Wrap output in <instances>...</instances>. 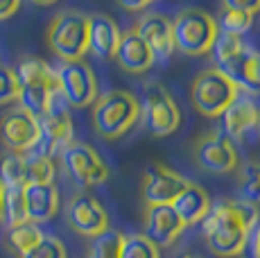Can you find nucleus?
<instances>
[{
    "mask_svg": "<svg viewBox=\"0 0 260 258\" xmlns=\"http://www.w3.org/2000/svg\"><path fill=\"white\" fill-rule=\"evenodd\" d=\"M120 258H161V249L147 240L143 233L124 236Z\"/></svg>",
    "mask_w": 260,
    "mask_h": 258,
    "instance_id": "obj_30",
    "label": "nucleus"
},
{
    "mask_svg": "<svg viewBox=\"0 0 260 258\" xmlns=\"http://www.w3.org/2000/svg\"><path fill=\"white\" fill-rule=\"evenodd\" d=\"M21 258H66V247H63V242L59 238L46 236L37 247H32Z\"/></svg>",
    "mask_w": 260,
    "mask_h": 258,
    "instance_id": "obj_32",
    "label": "nucleus"
},
{
    "mask_svg": "<svg viewBox=\"0 0 260 258\" xmlns=\"http://www.w3.org/2000/svg\"><path fill=\"white\" fill-rule=\"evenodd\" d=\"M39 127H41V136H39L37 147L32 150L37 154L52 158L54 154H61L63 147L73 143V118L68 109L57 102V98L48 111L39 118Z\"/></svg>",
    "mask_w": 260,
    "mask_h": 258,
    "instance_id": "obj_10",
    "label": "nucleus"
},
{
    "mask_svg": "<svg viewBox=\"0 0 260 258\" xmlns=\"http://www.w3.org/2000/svg\"><path fill=\"white\" fill-rule=\"evenodd\" d=\"M238 95L240 91L236 84L215 68L202 71L192 79V86H190V102L206 118L222 116Z\"/></svg>",
    "mask_w": 260,
    "mask_h": 258,
    "instance_id": "obj_6",
    "label": "nucleus"
},
{
    "mask_svg": "<svg viewBox=\"0 0 260 258\" xmlns=\"http://www.w3.org/2000/svg\"><path fill=\"white\" fill-rule=\"evenodd\" d=\"M179 258H202V256H197V254H181Z\"/></svg>",
    "mask_w": 260,
    "mask_h": 258,
    "instance_id": "obj_37",
    "label": "nucleus"
},
{
    "mask_svg": "<svg viewBox=\"0 0 260 258\" xmlns=\"http://www.w3.org/2000/svg\"><path fill=\"white\" fill-rule=\"evenodd\" d=\"M18 98H21V88H18L16 71L0 66V107L18 102Z\"/></svg>",
    "mask_w": 260,
    "mask_h": 258,
    "instance_id": "obj_31",
    "label": "nucleus"
},
{
    "mask_svg": "<svg viewBox=\"0 0 260 258\" xmlns=\"http://www.w3.org/2000/svg\"><path fill=\"white\" fill-rule=\"evenodd\" d=\"M0 186L7 188H25L27 186V161L25 154L5 152L0 154Z\"/></svg>",
    "mask_w": 260,
    "mask_h": 258,
    "instance_id": "obj_24",
    "label": "nucleus"
},
{
    "mask_svg": "<svg viewBox=\"0 0 260 258\" xmlns=\"http://www.w3.org/2000/svg\"><path fill=\"white\" fill-rule=\"evenodd\" d=\"M222 75H226L238 91L247 93H260V50L249 43H244L233 59H229L222 68H215Z\"/></svg>",
    "mask_w": 260,
    "mask_h": 258,
    "instance_id": "obj_16",
    "label": "nucleus"
},
{
    "mask_svg": "<svg viewBox=\"0 0 260 258\" xmlns=\"http://www.w3.org/2000/svg\"><path fill=\"white\" fill-rule=\"evenodd\" d=\"M134 29L147 43L154 59H168L174 52L172 21L168 16H163V14H145V16H141V21H138V25Z\"/></svg>",
    "mask_w": 260,
    "mask_h": 258,
    "instance_id": "obj_17",
    "label": "nucleus"
},
{
    "mask_svg": "<svg viewBox=\"0 0 260 258\" xmlns=\"http://www.w3.org/2000/svg\"><path fill=\"white\" fill-rule=\"evenodd\" d=\"M170 206H172V211L177 213L179 220L183 222V227H190V224L202 222L204 217L208 215L213 202H211L208 192L204 190L202 186H197V183L190 181L188 186L174 197V202Z\"/></svg>",
    "mask_w": 260,
    "mask_h": 258,
    "instance_id": "obj_22",
    "label": "nucleus"
},
{
    "mask_svg": "<svg viewBox=\"0 0 260 258\" xmlns=\"http://www.w3.org/2000/svg\"><path fill=\"white\" fill-rule=\"evenodd\" d=\"M18 9H21V3H18V0H0V21L12 18Z\"/></svg>",
    "mask_w": 260,
    "mask_h": 258,
    "instance_id": "obj_33",
    "label": "nucleus"
},
{
    "mask_svg": "<svg viewBox=\"0 0 260 258\" xmlns=\"http://www.w3.org/2000/svg\"><path fill=\"white\" fill-rule=\"evenodd\" d=\"M48 46L61 61H79L88 52V14L63 9L48 25Z\"/></svg>",
    "mask_w": 260,
    "mask_h": 258,
    "instance_id": "obj_5",
    "label": "nucleus"
},
{
    "mask_svg": "<svg viewBox=\"0 0 260 258\" xmlns=\"http://www.w3.org/2000/svg\"><path fill=\"white\" fill-rule=\"evenodd\" d=\"M27 220L34 224L48 222L59 211V190L54 183H27L23 188Z\"/></svg>",
    "mask_w": 260,
    "mask_h": 258,
    "instance_id": "obj_20",
    "label": "nucleus"
},
{
    "mask_svg": "<svg viewBox=\"0 0 260 258\" xmlns=\"http://www.w3.org/2000/svg\"><path fill=\"white\" fill-rule=\"evenodd\" d=\"M183 229L186 227L172 211V206H145L143 236L158 249L174 245V240L181 236Z\"/></svg>",
    "mask_w": 260,
    "mask_h": 258,
    "instance_id": "obj_15",
    "label": "nucleus"
},
{
    "mask_svg": "<svg viewBox=\"0 0 260 258\" xmlns=\"http://www.w3.org/2000/svg\"><path fill=\"white\" fill-rule=\"evenodd\" d=\"M124 9H134V12H141V9H147L149 3H122Z\"/></svg>",
    "mask_w": 260,
    "mask_h": 258,
    "instance_id": "obj_35",
    "label": "nucleus"
},
{
    "mask_svg": "<svg viewBox=\"0 0 260 258\" xmlns=\"http://www.w3.org/2000/svg\"><path fill=\"white\" fill-rule=\"evenodd\" d=\"M217 34H219L217 21L199 7L181 9L172 21L174 50H179L181 54H188V57L208 54L213 50Z\"/></svg>",
    "mask_w": 260,
    "mask_h": 258,
    "instance_id": "obj_4",
    "label": "nucleus"
},
{
    "mask_svg": "<svg viewBox=\"0 0 260 258\" xmlns=\"http://www.w3.org/2000/svg\"><path fill=\"white\" fill-rule=\"evenodd\" d=\"M258 129H260V120H258Z\"/></svg>",
    "mask_w": 260,
    "mask_h": 258,
    "instance_id": "obj_38",
    "label": "nucleus"
},
{
    "mask_svg": "<svg viewBox=\"0 0 260 258\" xmlns=\"http://www.w3.org/2000/svg\"><path fill=\"white\" fill-rule=\"evenodd\" d=\"M249 247H251V254L253 258H260V222L253 227L251 238H249Z\"/></svg>",
    "mask_w": 260,
    "mask_h": 258,
    "instance_id": "obj_34",
    "label": "nucleus"
},
{
    "mask_svg": "<svg viewBox=\"0 0 260 258\" xmlns=\"http://www.w3.org/2000/svg\"><path fill=\"white\" fill-rule=\"evenodd\" d=\"M260 12V0L256 3H244V0H226L222 3L219 9V21L217 27L224 34H233V37L242 39L244 34L251 29L253 16Z\"/></svg>",
    "mask_w": 260,
    "mask_h": 258,
    "instance_id": "obj_23",
    "label": "nucleus"
},
{
    "mask_svg": "<svg viewBox=\"0 0 260 258\" xmlns=\"http://www.w3.org/2000/svg\"><path fill=\"white\" fill-rule=\"evenodd\" d=\"M39 136H41L39 118L25 111L23 107L9 109L0 118V141L7 147V152L27 154L37 147Z\"/></svg>",
    "mask_w": 260,
    "mask_h": 258,
    "instance_id": "obj_11",
    "label": "nucleus"
},
{
    "mask_svg": "<svg viewBox=\"0 0 260 258\" xmlns=\"http://www.w3.org/2000/svg\"><path fill=\"white\" fill-rule=\"evenodd\" d=\"M66 220L73 231H77L79 236L91 238V240L95 236H100V233H104L107 229H111L104 206L93 195H86V192H79V195H75L68 202Z\"/></svg>",
    "mask_w": 260,
    "mask_h": 258,
    "instance_id": "obj_14",
    "label": "nucleus"
},
{
    "mask_svg": "<svg viewBox=\"0 0 260 258\" xmlns=\"http://www.w3.org/2000/svg\"><path fill=\"white\" fill-rule=\"evenodd\" d=\"M61 163H63V170L68 172V177L79 188H91L109 179V166L86 143L73 141L71 145L63 147Z\"/></svg>",
    "mask_w": 260,
    "mask_h": 258,
    "instance_id": "obj_9",
    "label": "nucleus"
},
{
    "mask_svg": "<svg viewBox=\"0 0 260 258\" xmlns=\"http://www.w3.org/2000/svg\"><path fill=\"white\" fill-rule=\"evenodd\" d=\"M141 118V104L129 91H109L93 104V127L107 141L124 136Z\"/></svg>",
    "mask_w": 260,
    "mask_h": 258,
    "instance_id": "obj_3",
    "label": "nucleus"
},
{
    "mask_svg": "<svg viewBox=\"0 0 260 258\" xmlns=\"http://www.w3.org/2000/svg\"><path fill=\"white\" fill-rule=\"evenodd\" d=\"M3 220L7 222L9 229L18 224H25L27 220V208H25L23 188H7L3 195Z\"/></svg>",
    "mask_w": 260,
    "mask_h": 258,
    "instance_id": "obj_25",
    "label": "nucleus"
},
{
    "mask_svg": "<svg viewBox=\"0 0 260 258\" xmlns=\"http://www.w3.org/2000/svg\"><path fill=\"white\" fill-rule=\"evenodd\" d=\"M141 104V118L143 125L152 136L163 138L174 134L181 125V111L174 98L170 95L161 84H152L145 91Z\"/></svg>",
    "mask_w": 260,
    "mask_h": 258,
    "instance_id": "obj_8",
    "label": "nucleus"
},
{
    "mask_svg": "<svg viewBox=\"0 0 260 258\" xmlns=\"http://www.w3.org/2000/svg\"><path fill=\"white\" fill-rule=\"evenodd\" d=\"M16 71L18 88H21V107L29 111L32 116L41 118L59 95V84L54 71L39 57H25L21 59Z\"/></svg>",
    "mask_w": 260,
    "mask_h": 258,
    "instance_id": "obj_2",
    "label": "nucleus"
},
{
    "mask_svg": "<svg viewBox=\"0 0 260 258\" xmlns=\"http://www.w3.org/2000/svg\"><path fill=\"white\" fill-rule=\"evenodd\" d=\"M188 179L170 170L163 163H154L143 175V200L145 206H170L174 197L188 186Z\"/></svg>",
    "mask_w": 260,
    "mask_h": 258,
    "instance_id": "obj_13",
    "label": "nucleus"
},
{
    "mask_svg": "<svg viewBox=\"0 0 260 258\" xmlns=\"http://www.w3.org/2000/svg\"><path fill=\"white\" fill-rule=\"evenodd\" d=\"M222 127H224V136L231 141V138H240L244 134H249L253 127H258L260 120V109L256 107V102L247 95H238L233 104L222 113Z\"/></svg>",
    "mask_w": 260,
    "mask_h": 258,
    "instance_id": "obj_19",
    "label": "nucleus"
},
{
    "mask_svg": "<svg viewBox=\"0 0 260 258\" xmlns=\"http://www.w3.org/2000/svg\"><path fill=\"white\" fill-rule=\"evenodd\" d=\"M260 222L253 204L242 200H219L202 220V233L211 254L219 258H236L249 245L251 231Z\"/></svg>",
    "mask_w": 260,
    "mask_h": 258,
    "instance_id": "obj_1",
    "label": "nucleus"
},
{
    "mask_svg": "<svg viewBox=\"0 0 260 258\" xmlns=\"http://www.w3.org/2000/svg\"><path fill=\"white\" fill-rule=\"evenodd\" d=\"M192 152H194L197 166L202 170L211 172V175H229V172L236 170L240 163L233 143L224 134H217V132L204 134L202 138H197Z\"/></svg>",
    "mask_w": 260,
    "mask_h": 258,
    "instance_id": "obj_12",
    "label": "nucleus"
},
{
    "mask_svg": "<svg viewBox=\"0 0 260 258\" xmlns=\"http://www.w3.org/2000/svg\"><path fill=\"white\" fill-rule=\"evenodd\" d=\"M120 27L107 14H88V50L100 59H113L120 43Z\"/></svg>",
    "mask_w": 260,
    "mask_h": 258,
    "instance_id": "obj_21",
    "label": "nucleus"
},
{
    "mask_svg": "<svg viewBox=\"0 0 260 258\" xmlns=\"http://www.w3.org/2000/svg\"><path fill=\"white\" fill-rule=\"evenodd\" d=\"M3 195H5V188L0 186V220H3Z\"/></svg>",
    "mask_w": 260,
    "mask_h": 258,
    "instance_id": "obj_36",
    "label": "nucleus"
},
{
    "mask_svg": "<svg viewBox=\"0 0 260 258\" xmlns=\"http://www.w3.org/2000/svg\"><path fill=\"white\" fill-rule=\"evenodd\" d=\"M43 238H46V233L39 229V224H34V222L18 224V227H14V229H9V233H7L9 247H12L14 251H18L21 256L27 254L32 247H37Z\"/></svg>",
    "mask_w": 260,
    "mask_h": 258,
    "instance_id": "obj_26",
    "label": "nucleus"
},
{
    "mask_svg": "<svg viewBox=\"0 0 260 258\" xmlns=\"http://www.w3.org/2000/svg\"><path fill=\"white\" fill-rule=\"evenodd\" d=\"M240 195L247 204H260V161H247L240 166Z\"/></svg>",
    "mask_w": 260,
    "mask_h": 258,
    "instance_id": "obj_27",
    "label": "nucleus"
},
{
    "mask_svg": "<svg viewBox=\"0 0 260 258\" xmlns=\"http://www.w3.org/2000/svg\"><path fill=\"white\" fill-rule=\"evenodd\" d=\"M25 161H27V183H52L54 181L52 158L41 156L37 152H27Z\"/></svg>",
    "mask_w": 260,
    "mask_h": 258,
    "instance_id": "obj_29",
    "label": "nucleus"
},
{
    "mask_svg": "<svg viewBox=\"0 0 260 258\" xmlns=\"http://www.w3.org/2000/svg\"><path fill=\"white\" fill-rule=\"evenodd\" d=\"M118 66L122 68L124 73L129 75H141V73H147L149 68L154 66V54L147 48V43L138 37L136 29H127V32L120 34V43H118V50L116 57Z\"/></svg>",
    "mask_w": 260,
    "mask_h": 258,
    "instance_id": "obj_18",
    "label": "nucleus"
},
{
    "mask_svg": "<svg viewBox=\"0 0 260 258\" xmlns=\"http://www.w3.org/2000/svg\"><path fill=\"white\" fill-rule=\"evenodd\" d=\"M124 236L116 229H107L104 233L95 236L88 247V258H120Z\"/></svg>",
    "mask_w": 260,
    "mask_h": 258,
    "instance_id": "obj_28",
    "label": "nucleus"
},
{
    "mask_svg": "<svg viewBox=\"0 0 260 258\" xmlns=\"http://www.w3.org/2000/svg\"><path fill=\"white\" fill-rule=\"evenodd\" d=\"M59 84V95L71 104L73 109H86L93 107L100 98L98 77L93 68L84 59L79 61H61V66L54 71Z\"/></svg>",
    "mask_w": 260,
    "mask_h": 258,
    "instance_id": "obj_7",
    "label": "nucleus"
}]
</instances>
